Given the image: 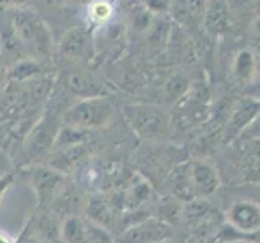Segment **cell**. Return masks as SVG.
Instances as JSON below:
<instances>
[{
  "label": "cell",
  "mask_w": 260,
  "mask_h": 243,
  "mask_svg": "<svg viewBox=\"0 0 260 243\" xmlns=\"http://www.w3.org/2000/svg\"><path fill=\"white\" fill-rule=\"evenodd\" d=\"M10 16L12 26L26 51L28 59L54 65L55 55L54 34L41 15L31 7H5Z\"/></svg>",
  "instance_id": "1"
},
{
  "label": "cell",
  "mask_w": 260,
  "mask_h": 243,
  "mask_svg": "<svg viewBox=\"0 0 260 243\" xmlns=\"http://www.w3.org/2000/svg\"><path fill=\"white\" fill-rule=\"evenodd\" d=\"M122 112L130 130L143 141H162L171 132V115L161 105L134 102L124 105Z\"/></svg>",
  "instance_id": "2"
},
{
  "label": "cell",
  "mask_w": 260,
  "mask_h": 243,
  "mask_svg": "<svg viewBox=\"0 0 260 243\" xmlns=\"http://www.w3.org/2000/svg\"><path fill=\"white\" fill-rule=\"evenodd\" d=\"M114 113L112 102L104 96L78 99L65 110L62 124L81 132H94L109 124Z\"/></svg>",
  "instance_id": "3"
},
{
  "label": "cell",
  "mask_w": 260,
  "mask_h": 243,
  "mask_svg": "<svg viewBox=\"0 0 260 243\" xmlns=\"http://www.w3.org/2000/svg\"><path fill=\"white\" fill-rule=\"evenodd\" d=\"M94 39L91 29L86 26H73L62 34L59 44L55 46V54L65 63L83 65L93 60Z\"/></svg>",
  "instance_id": "4"
},
{
  "label": "cell",
  "mask_w": 260,
  "mask_h": 243,
  "mask_svg": "<svg viewBox=\"0 0 260 243\" xmlns=\"http://www.w3.org/2000/svg\"><path fill=\"white\" fill-rule=\"evenodd\" d=\"M60 240L62 243H112L108 230L81 216L62 219Z\"/></svg>",
  "instance_id": "5"
},
{
  "label": "cell",
  "mask_w": 260,
  "mask_h": 243,
  "mask_svg": "<svg viewBox=\"0 0 260 243\" xmlns=\"http://www.w3.org/2000/svg\"><path fill=\"white\" fill-rule=\"evenodd\" d=\"M171 225L159 217H143L122 230L116 243H159L169 238Z\"/></svg>",
  "instance_id": "6"
},
{
  "label": "cell",
  "mask_w": 260,
  "mask_h": 243,
  "mask_svg": "<svg viewBox=\"0 0 260 243\" xmlns=\"http://www.w3.org/2000/svg\"><path fill=\"white\" fill-rule=\"evenodd\" d=\"M63 182H65V175L46 164L31 169V186L36 193L39 211L49 209Z\"/></svg>",
  "instance_id": "7"
},
{
  "label": "cell",
  "mask_w": 260,
  "mask_h": 243,
  "mask_svg": "<svg viewBox=\"0 0 260 243\" xmlns=\"http://www.w3.org/2000/svg\"><path fill=\"white\" fill-rule=\"evenodd\" d=\"M219 174L218 170L207 160H195L189 167V185L192 196L208 198L219 188Z\"/></svg>",
  "instance_id": "8"
},
{
  "label": "cell",
  "mask_w": 260,
  "mask_h": 243,
  "mask_svg": "<svg viewBox=\"0 0 260 243\" xmlns=\"http://www.w3.org/2000/svg\"><path fill=\"white\" fill-rule=\"evenodd\" d=\"M226 222L231 229L242 233H255L260 230V205L254 201H238L226 211Z\"/></svg>",
  "instance_id": "9"
},
{
  "label": "cell",
  "mask_w": 260,
  "mask_h": 243,
  "mask_svg": "<svg viewBox=\"0 0 260 243\" xmlns=\"http://www.w3.org/2000/svg\"><path fill=\"white\" fill-rule=\"evenodd\" d=\"M260 115V97H244L241 99L231 113V118L228 122V133L230 136L244 133L252 122Z\"/></svg>",
  "instance_id": "10"
},
{
  "label": "cell",
  "mask_w": 260,
  "mask_h": 243,
  "mask_svg": "<svg viewBox=\"0 0 260 243\" xmlns=\"http://www.w3.org/2000/svg\"><path fill=\"white\" fill-rule=\"evenodd\" d=\"M114 16V7L106 0H94L89 2L85 8L86 28H104Z\"/></svg>",
  "instance_id": "11"
},
{
  "label": "cell",
  "mask_w": 260,
  "mask_h": 243,
  "mask_svg": "<svg viewBox=\"0 0 260 243\" xmlns=\"http://www.w3.org/2000/svg\"><path fill=\"white\" fill-rule=\"evenodd\" d=\"M233 73L239 81H250L255 76L257 60H255V54L252 52L250 49H244V51H241L238 55H236L234 65H233Z\"/></svg>",
  "instance_id": "12"
},
{
  "label": "cell",
  "mask_w": 260,
  "mask_h": 243,
  "mask_svg": "<svg viewBox=\"0 0 260 243\" xmlns=\"http://www.w3.org/2000/svg\"><path fill=\"white\" fill-rule=\"evenodd\" d=\"M150 196H151V186L146 183L143 178H137V182L130 185V188H128L125 205L130 209H137L142 205H145V202H148L146 199Z\"/></svg>",
  "instance_id": "13"
},
{
  "label": "cell",
  "mask_w": 260,
  "mask_h": 243,
  "mask_svg": "<svg viewBox=\"0 0 260 243\" xmlns=\"http://www.w3.org/2000/svg\"><path fill=\"white\" fill-rule=\"evenodd\" d=\"M230 24V16H228L226 7L221 4H213L211 7H208L207 10V29L213 31V32H219L224 31Z\"/></svg>",
  "instance_id": "14"
},
{
  "label": "cell",
  "mask_w": 260,
  "mask_h": 243,
  "mask_svg": "<svg viewBox=\"0 0 260 243\" xmlns=\"http://www.w3.org/2000/svg\"><path fill=\"white\" fill-rule=\"evenodd\" d=\"M249 37H250V46L254 51L260 54V16L254 20L249 29Z\"/></svg>",
  "instance_id": "15"
},
{
  "label": "cell",
  "mask_w": 260,
  "mask_h": 243,
  "mask_svg": "<svg viewBox=\"0 0 260 243\" xmlns=\"http://www.w3.org/2000/svg\"><path fill=\"white\" fill-rule=\"evenodd\" d=\"M244 138H252V140H258L260 141V115L252 122V124L244 130L242 133Z\"/></svg>",
  "instance_id": "16"
},
{
  "label": "cell",
  "mask_w": 260,
  "mask_h": 243,
  "mask_svg": "<svg viewBox=\"0 0 260 243\" xmlns=\"http://www.w3.org/2000/svg\"><path fill=\"white\" fill-rule=\"evenodd\" d=\"M13 182H15V175H13V174L5 175V177L0 178V201H2L4 194L8 191V188H10V185H12Z\"/></svg>",
  "instance_id": "17"
},
{
  "label": "cell",
  "mask_w": 260,
  "mask_h": 243,
  "mask_svg": "<svg viewBox=\"0 0 260 243\" xmlns=\"http://www.w3.org/2000/svg\"><path fill=\"white\" fill-rule=\"evenodd\" d=\"M0 243H16V238H13L8 232L0 229Z\"/></svg>",
  "instance_id": "18"
},
{
  "label": "cell",
  "mask_w": 260,
  "mask_h": 243,
  "mask_svg": "<svg viewBox=\"0 0 260 243\" xmlns=\"http://www.w3.org/2000/svg\"><path fill=\"white\" fill-rule=\"evenodd\" d=\"M159 243H179V241H176L174 238H166V240H162V241H159Z\"/></svg>",
  "instance_id": "19"
},
{
  "label": "cell",
  "mask_w": 260,
  "mask_h": 243,
  "mask_svg": "<svg viewBox=\"0 0 260 243\" xmlns=\"http://www.w3.org/2000/svg\"><path fill=\"white\" fill-rule=\"evenodd\" d=\"M230 243H250V241H244V240H234V241H230Z\"/></svg>",
  "instance_id": "20"
}]
</instances>
